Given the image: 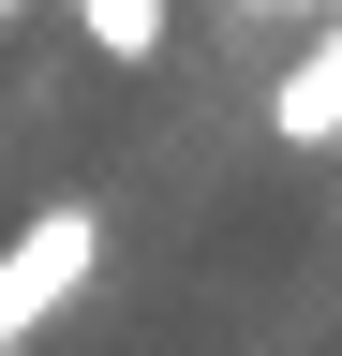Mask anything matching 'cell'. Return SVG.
Returning <instances> with one entry per match:
<instances>
[{"mask_svg": "<svg viewBox=\"0 0 342 356\" xmlns=\"http://www.w3.org/2000/svg\"><path fill=\"white\" fill-rule=\"evenodd\" d=\"M60 282H90V208H60V222H30V238L0 252V356L30 341V312H45Z\"/></svg>", "mask_w": 342, "mask_h": 356, "instance_id": "6da1fadb", "label": "cell"}, {"mask_svg": "<svg viewBox=\"0 0 342 356\" xmlns=\"http://www.w3.org/2000/svg\"><path fill=\"white\" fill-rule=\"evenodd\" d=\"M268 134H283V149H327V134H342V30H327L313 60L268 89Z\"/></svg>", "mask_w": 342, "mask_h": 356, "instance_id": "7a4b0ae2", "label": "cell"}, {"mask_svg": "<svg viewBox=\"0 0 342 356\" xmlns=\"http://www.w3.org/2000/svg\"><path fill=\"white\" fill-rule=\"evenodd\" d=\"M90 30H104V60H149V44H164V0H90Z\"/></svg>", "mask_w": 342, "mask_h": 356, "instance_id": "3957f363", "label": "cell"}, {"mask_svg": "<svg viewBox=\"0 0 342 356\" xmlns=\"http://www.w3.org/2000/svg\"><path fill=\"white\" fill-rule=\"evenodd\" d=\"M0 15H15V0H0Z\"/></svg>", "mask_w": 342, "mask_h": 356, "instance_id": "277c9868", "label": "cell"}]
</instances>
